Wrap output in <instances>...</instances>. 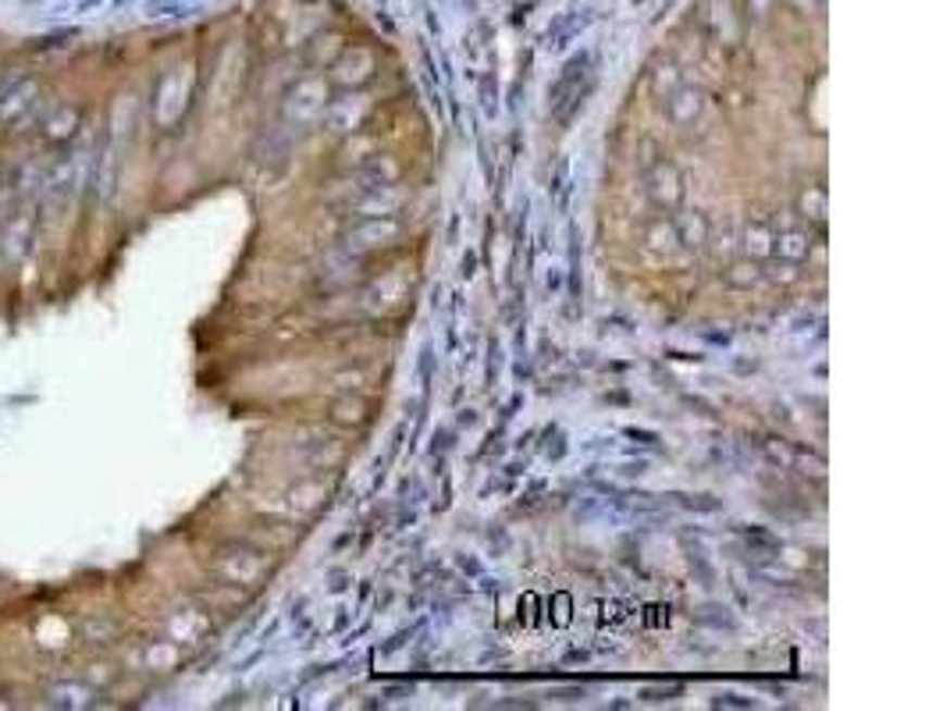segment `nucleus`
I'll list each match as a JSON object with an SVG mask.
<instances>
[{
  "label": "nucleus",
  "instance_id": "nucleus-1",
  "mask_svg": "<svg viewBox=\"0 0 950 711\" xmlns=\"http://www.w3.org/2000/svg\"><path fill=\"white\" fill-rule=\"evenodd\" d=\"M36 203H18L15 211L8 214L4 228H0V253H4L8 264H22V256L29 253L33 245V231H36Z\"/></svg>",
  "mask_w": 950,
  "mask_h": 711
},
{
  "label": "nucleus",
  "instance_id": "nucleus-2",
  "mask_svg": "<svg viewBox=\"0 0 950 711\" xmlns=\"http://www.w3.org/2000/svg\"><path fill=\"white\" fill-rule=\"evenodd\" d=\"M79 182H83V164L79 157H64L54 175L43 182V211H68V200L79 192Z\"/></svg>",
  "mask_w": 950,
  "mask_h": 711
},
{
  "label": "nucleus",
  "instance_id": "nucleus-3",
  "mask_svg": "<svg viewBox=\"0 0 950 711\" xmlns=\"http://www.w3.org/2000/svg\"><path fill=\"white\" fill-rule=\"evenodd\" d=\"M29 97H33V86H18L15 93H8L0 100V122H15L18 114L29 107Z\"/></svg>",
  "mask_w": 950,
  "mask_h": 711
},
{
  "label": "nucleus",
  "instance_id": "nucleus-4",
  "mask_svg": "<svg viewBox=\"0 0 950 711\" xmlns=\"http://www.w3.org/2000/svg\"><path fill=\"white\" fill-rule=\"evenodd\" d=\"M75 122H79V114H75L72 107H58L54 118L47 122V136H50V139H68V136H72V128H75Z\"/></svg>",
  "mask_w": 950,
  "mask_h": 711
},
{
  "label": "nucleus",
  "instance_id": "nucleus-5",
  "mask_svg": "<svg viewBox=\"0 0 950 711\" xmlns=\"http://www.w3.org/2000/svg\"><path fill=\"white\" fill-rule=\"evenodd\" d=\"M83 694H89V690H83V687H68V683H58V687H50V701H54L58 708H83L86 701H83Z\"/></svg>",
  "mask_w": 950,
  "mask_h": 711
}]
</instances>
